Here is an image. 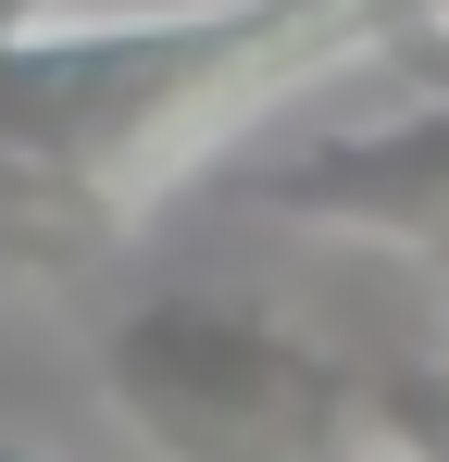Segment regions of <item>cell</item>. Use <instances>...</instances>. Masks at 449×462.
Listing matches in <instances>:
<instances>
[{
	"mask_svg": "<svg viewBox=\"0 0 449 462\" xmlns=\"http://www.w3.org/2000/svg\"><path fill=\"white\" fill-rule=\"evenodd\" d=\"M449 0H162L0 38V275L75 288L275 100L387 63Z\"/></svg>",
	"mask_w": 449,
	"mask_h": 462,
	"instance_id": "6da1fadb",
	"label": "cell"
},
{
	"mask_svg": "<svg viewBox=\"0 0 449 462\" xmlns=\"http://www.w3.org/2000/svg\"><path fill=\"white\" fill-rule=\"evenodd\" d=\"M100 400L150 462H350L362 363L299 337L262 300L150 288L100 325Z\"/></svg>",
	"mask_w": 449,
	"mask_h": 462,
	"instance_id": "7a4b0ae2",
	"label": "cell"
},
{
	"mask_svg": "<svg viewBox=\"0 0 449 462\" xmlns=\"http://www.w3.org/2000/svg\"><path fill=\"white\" fill-rule=\"evenodd\" d=\"M237 200L275 213V226H325V237L449 263V76H412V100H387L362 125H312L288 151H262Z\"/></svg>",
	"mask_w": 449,
	"mask_h": 462,
	"instance_id": "3957f363",
	"label": "cell"
},
{
	"mask_svg": "<svg viewBox=\"0 0 449 462\" xmlns=\"http://www.w3.org/2000/svg\"><path fill=\"white\" fill-rule=\"evenodd\" d=\"M50 13H63V0H0V38H38Z\"/></svg>",
	"mask_w": 449,
	"mask_h": 462,
	"instance_id": "277c9868",
	"label": "cell"
},
{
	"mask_svg": "<svg viewBox=\"0 0 449 462\" xmlns=\"http://www.w3.org/2000/svg\"><path fill=\"white\" fill-rule=\"evenodd\" d=\"M0 462H50V450H38V438H0Z\"/></svg>",
	"mask_w": 449,
	"mask_h": 462,
	"instance_id": "5b68a950",
	"label": "cell"
},
{
	"mask_svg": "<svg viewBox=\"0 0 449 462\" xmlns=\"http://www.w3.org/2000/svg\"><path fill=\"white\" fill-rule=\"evenodd\" d=\"M437 350H449V325H437Z\"/></svg>",
	"mask_w": 449,
	"mask_h": 462,
	"instance_id": "8992f818",
	"label": "cell"
},
{
	"mask_svg": "<svg viewBox=\"0 0 449 462\" xmlns=\"http://www.w3.org/2000/svg\"><path fill=\"white\" fill-rule=\"evenodd\" d=\"M350 462H374V450H350Z\"/></svg>",
	"mask_w": 449,
	"mask_h": 462,
	"instance_id": "52a82bcc",
	"label": "cell"
}]
</instances>
